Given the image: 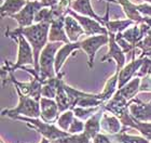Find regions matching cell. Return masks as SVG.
I'll use <instances>...</instances> for the list:
<instances>
[{"label": "cell", "instance_id": "d6986e66", "mask_svg": "<svg viewBox=\"0 0 151 143\" xmlns=\"http://www.w3.org/2000/svg\"><path fill=\"white\" fill-rule=\"evenodd\" d=\"M105 1H107V2L111 1V2L118 3L122 8L126 17L134 21L136 24L144 22V16L138 12V10L136 8V4L133 3L132 1H129V0H105Z\"/></svg>", "mask_w": 151, "mask_h": 143}, {"label": "cell", "instance_id": "6da1fadb", "mask_svg": "<svg viewBox=\"0 0 151 143\" xmlns=\"http://www.w3.org/2000/svg\"><path fill=\"white\" fill-rule=\"evenodd\" d=\"M50 23H35L27 27H17L15 29H6V36L21 34L25 37L34 50L35 57V68L39 73V57L41 51L49 42V30H50Z\"/></svg>", "mask_w": 151, "mask_h": 143}, {"label": "cell", "instance_id": "d4e9b609", "mask_svg": "<svg viewBox=\"0 0 151 143\" xmlns=\"http://www.w3.org/2000/svg\"><path fill=\"white\" fill-rule=\"evenodd\" d=\"M75 117L76 116L73 110H67V111L60 113V115L57 118L56 124L62 130L68 132V129H69L70 125H71L73 120L75 119Z\"/></svg>", "mask_w": 151, "mask_h": 143}, {"label": "cell", "instance_id": "5bb4252c", "mask_svg": "<svg viewBox=\"0 0 151 143\" xmlns=\"http://www.w3.org/2000/svg\"><path fill=\"white\" fill-rule=\"evenodd\" d=\"M136 24L134 21L129 19L126 20H110L109 17V3H107L106 7V14L104 16V25L107 28L108 33H113V34H119L123 33L124 30L131 27L132 25Z\"/></svg>", "mask_w": 151, "mask_h": 143}, {"label": "cell", "instance_id": "74e56055", "mask_svg": "<svg viewBox=\"0 0 151 143\" xmlns=\"http://www.w3.org/2000/svg\"><path fill=\"white\" fill-rule=\"evenodd\" d=\"M2 1H3V0H2Z\"/></svg>", "mask_w": 151, "mask_h": 143}, {"label": "cell", "instance_id": "d590c367", "mask_svg": "<svg viewBox=\"0 0 151 143\" xmlns=\"http://www.w3.org/2000/svg\"><path fill=\"white\" fill-rule=\"evenodd\" d=\"M142 1H145V2H148V3H150V4H151V0H142Z\"/></svg>", "mask_w": 151, "mask_h": 143}, {"label": "cell", "instance_id": "30bf717a", "mask_svg": "<svg viewBox=\"0 0 151 143\" xmlns=\"http://www.w3.org/2000/svg\"><path fill=\"white\" fill-rule=\"evenodd\" d=\"M60 115V112L55 99H49L44 97L40 99V117L42 120L54 124L56 123Z\"/></svg>", "mask_w": 151, "mask_h": 143}, {"label": "cell", "instance_id": "8fae6325", "mask_svg": "<svg viewBox=\"0 0 151 143\" xmlns=\"http://www.w3.org/2000/svg\"><path fill=\"white\" fill-rule=\"evenodd\" d=\"M145 61V57H139L138 59H133L127 65L123 67L119 73V83H118V89H121L123 86H125L129 80H132L136 76L137 72Z\"/></svg>", "mask_w": 151, "mask_h": 143}, {"label": "cell", "instance_id": "cb8c5ba5", "mask_svg": "<svg viewBox=\"0 0 151 143\" xmlns=\"http://www.w3.org/2000/svg\"><path fill=\"white\" fill-rule=\"evenodd\" d=\"M55 101H56L57 106L60 108V113H63V112L67 111V110H70V102H69V99H68V95H67L66 91H65V88H64L63 79L60 80L58 89H57Z\"/></svg>", "mask_w": 151, "mask_h": 143}, {"label": "cell", "instance_id": "277c9868", "mask_svg": "<svg viewBox=\"0 0 151 143\" xmlns=\"http://www.w3.org/2000/svg\"><path fill=\"white\" fill-rule=\"evenodd\" d=\"M19 94V104L14 108H6L3 110L1 115L13 118L14 116H26V117L39 118L40 117V101H37L36 99L29 97V95L23 94L21 91L16 90Z\"/></svg>", "mask_w": 151, "mask_h": 143}, {"label": "cell", "instance_id": "44dd1931", "mask_svg": "<svg viewBox=\"0 0 151 143\" xmlns=\"http://www.w3.org/2000/svg\"><path fill=\"white\" fill-rule=\"evenodd\" d=\"M101 129L106 131L107 134H114L120 132L121 129V120L116 115H109V113H106V111L103 114L101 121Z\"/></svg>", "mask_w": 151, "mask_h": 143}, {"label": "cell", "instance_id": "603a6c76", "mask_svg": "<svg viewBox=\"0 0 151 143\" xmlns=\"http://www.w3.org/2000/svg\"><path fill=\"white\" fill-rule=\"evenodd\" d=\"M140 83H142V78L140 77H134L132 80H129V83H126L125 86H123L121 89H118L121 95L124 97V98L127 100V101H131L134 99L136 94L139 91V88H140Z\"/></svg>", "mask_w": 151, "mask_h": 143}, {"label": "cell", "instance_id": "836d02e7", "mask_svg": "<svg viewBox=\"0 0 151 143\" xmlns=\"http://www.w3.org/2000/svg\"><path fill=\"white\" fill-rule=\"evenodd\" d=\"M51 143H65V140H64V138H62V139H57V140L51 141Z\"/></svg>", "mask_w": 151, "mask_h": 143}, {"label": "cell", "instance_id": "ba28073f", "mask_svg": "<svg viewBox=\"0 0 151 143\" xmlns=\"http://www.w3.org/2000/svg\"><path fill=\"white\" fill-rule=\"evenodd\" d=\"M70 15H73L82 26V28L84 29V33L86 36H95V35H108V30L103 24L96 21V20L88 17V16L80 15L78 13H76L73 10L70 9L68 12Z\"/></svg>", "mask_w": 151, "mask_h": 143}, {"label": "cell", "instance_id": "5b68a950", "mask_svg": "<svg viewBox=\"0 0 151 143\" xmlns=\"http://www.w3.org/2000/svg\"><path fill=\"white\" fill-rule=\"evenodd\" d=\"M13 119H17V120L25 121L26 124L28 125V127L32 128L37 130L38 132H40L44 138H47V140L54 141L57 139H62V138H66L70 136L69 132L64 131L56 127L52 123H47V121L39 119V118H32V117H26V116H14Z\"/></svg>", "mask_w": 151, "mask_h": 143}, {"label": "cell", "instance_id": "d6a6232c", "mask_svg": "<svg viewBox=\"0 0 151 143\" xmlns=\"http://www.w3.org/2000/svg\"><path fill=\"white\" fill-rule=\"evenodd\" d=\"M43 7H53L54 4H56L60 0H40Z\"/></svg>", "mask_w": 151, "mask_h": 143}, {"label": "cell", "instance_id": "e575fe53", "mask_svg": "<svg viewBox=\"0 0 151 143\" xmlns=\"http://www.w3.org/2000/svg\"><path fill=\"white\" fill-rule=\"evenodd\" d=\"M51 141L50 140H47V138H43V139H42V141H41V143H50Z\"/></svg>", "mask_w": 151, "mask_h": 143}, {"label": "cell", "instance_id": "484cf974", "mask_svg": "<svg viewBox=\"0 0 151 143\" xmlns=\"http://www.w3.org/2000/svg\"><path fill=\"white\" fill-rule=\"evenodd\" d=\"M101 108V106H95V107H81V106H76L73 111L75 113V116L81 120H88V118L93 116Z\"/></svg>", "mask_w": 151, "mask_h": 143}, {"label": "cell", "instance_id": "f1b7e54d", "mask_svg": "<svg viewBox=\"0 0 151 143\" xmlns=\"http://www.w3.org/2000/svg\"><path fill=\"white\" fill-rule=\"evenodd\" d=\"M116 139L122 143H149L148 140H146L144 138L135 137V136H127V134L116 136Z\"/></svg>", "mask_w": 151, "mask_h": 143}, {"label": "cell", "instance_id": "4316f807", "mask_svg": "<svg viewBox=\"0 0 151 143\" xmlns=\"http://www.w3.org/2000/svg\"><path fill=\"white\" fill-rule=\"evenodd\" d=\"M54 20L53 16V11L51 7H43L41 8L36 14L35 17V23H52Z\"/></svg>", "mask_w": 151, "mask_h": 143}, {"label": "cell", "instance_id": "7a4b0ae2", "mask_svg": "<svg viewBox=\"0 0 151 143\" xmlns=\"http://www.w3.org/2000/svg\"><path fill=\"white\" fill-rule=\"evenodd\" d=\"M6 37L14 39L17 42L19 50H17V60L15 64H11L8 61H4V66L2 67V74L9 72H14L17 68H24L26 65L35 67V57H34V50L28 40L21 34H14V35H8Z\"/></svg>", "mask_w": 151, "mask_h": 143}, {"label": "cell", "instance_id": "7c38bea8", "mask_svg": "<svg viewBox=\"0 0 151 143\" xmlns=\"http://www.w3.org/2000/svg\"><path fill=\"white\" fill-rule=\"evenodd\" d=\"M129 113L134 119L138 121H151V102L144 103L140 100H131Z\"/></svg>", "mask_w": 151, "mask_h": 143}, {"label": "cell", "instance_id": "8d00e7d4", "mask_svg": "<svg viewBox=\"0 0 151 143\" xmlns=\"http://www.w3.org/2000/svg\"><path fill=\"white\" fill-rule=\"evenodd\" d=\"M27 1H36V0H27Z\"/></svg>", "mask_w": 151, "mask_h": 143}, {"label": "cell", "instance_id": "4fadbf2b", "mask_svg": "<svg viewBox=\"0 0 151 143\" xmlns=\"http://www.w3.org/2000/svg\"><path fill=\"white\" fill-rule=\"evenodd\" d=\"M49 42H63V44L70 42L65 30V16L55 19L51 23L49 30Z\"/></svg>", "mask_w": 151, "mask_h": 143}, {"label": "cell", "instance_id": "8992f818", "mask_svg": "<svg viewBox=\"0 0 151 143\" xmlns=\"http://www.w3.org/2000/svg\"><path fill=\"white\" fill-rule=\"evenodd\" d=\"M109 42V35H95L90 36L84 40L80 41L81 49L84 51L88 57V67L93 68L94 66V59L97 52L101 47L108 45Z\"/></svg>", "mask_w": 151, "mask_h": 143}, {"label": "cell", "instance_id": "4dcf8cb0", "mask_svg": "<svg viewBox=\"0 0 151 143\" xmlns=\"http://www.w3.org/2000/svg\"><path fill=\"white\" fill-rule=\"evenodd\" d=\"M136 8H137L138 12L140 13L142 16L151 17V4L150 3H148V2L139 3V4H136Z\"/></svg>", "mask_w": 151, "mask_h": 143}, {"label": "cell", "instance_id": "83f0119b", "mask_svg": "<svg viewBox=\"0 0 151 143\" xmlns=\"http://www.w3.org/2000/svg\"><path fill=\"white\" fill-rule=\"evenodd\" d=\"M84 125H85V123H83V120L75 117V119H73L71 125H70L69 129H68V132H69L70 134H82V132L84 131Z\"/></svg>", "mask_w": 151, "mask_h": 143}, {"label": "cell", "instance_id": "f546056e", "mask_svg": "<svg viewBox=\"0 0 151 143\" xmlns=\"http://www.w3.org/2000/svg\"><path fill=\"white\" fill-rule=\"evenodd\" d=\"M151 48V28L148 30V33L146 34V36L144 37L142 41L139 42L138 45L136 46V49H139L140 51L147 50Z\"/></svg>", "mask_w": 151, "mask_h": 143}, {"label": "cell", "instance_id": "ffe728a7", "mask_svg": "<svg viewBox=\"0 0 151 143\" xmlns=\"http://www.w3.org/2000/svg\"><path fill=\"white\" fill-rule=\"evenodd\" d=\"M27 0H3L0 8L1 17H11L26 6Z\"/></svg>", "mask_w": 151, "mask_h": 143}, {"label": "cell", "instance_id": "1f68e13d", "mask_svg": "<svg viewBox=\"0 0 151 143\" xmlns=\"http://www.w3.org/2000/svg\"><path fill=\"white\" fill-rule=\"evenodd\" d=\"M93 143H111L109 138L106 137L105 134H98L93 138Z\"/></svg>", "mask_w": 151, "mask_h": 143}, {"label": "cell", "instance_id": "7402d4cb", "mask_svg": "<svg viewBox=\"0 0 151 143\" xmlns=\"http://www.w3.org/2000/svg\"><path fill=\"white\" fill-rule=\"evenodd\" d=\"M119 70H116V73L113 74L112 76L107 80V83L105 85L103 92L99 93L101 97V100L104 101V103H106L107 101H109L112 98L114 93L118 91V83H119Z\"/></svg>", "mask_w": 151, "mask_h": 143}, {"label": "cell", "instance_id": "9c48e42d", "mask_svg": "<svg viewBox=\"0 0 151 143\" xmlns=\"http://www.w3.org/2000/svg\"><path fill=\"white\" fill-rule=\"evenodd\" d=\"M109 35V42H108V52L106 53L101 62H106V61L114 60L116 63V70H121L123 67L125 66V52L121 49L118 42L116 40V34L113 33H108Z\"/></svg>", "mask_w": 151, "mask_h": 143}, {"label": "cell", "instance_id": "9a60e30c", "mask_svg": "<svg viewBox=\"0 0 151 143\" xmlns=\"http://www.w3.org/2000/svg\"><path fill=\"white\" fill-rule=\"evenodd\" d=\"M78 49H81L80 41L64 44L58 49L56 57H55V73H56V75L60 73V68L64 66V64L67 61V59L73 53V51L78 50Z\"/></svg>", "mask_w": 151, "mask_h": 143}, {"label": "cell", "instance_id": "52a82bcc", "mask_svg": "<svg viewBox=\"0 0 151 143\" xmlns=\"http://www.w3.org/2000/svg\"><path fill=\"white\" fill-rule=\"evenodd\" d=\"M41 8H43V4L40 0L27 1L26 6L19 13L11 16V19L15 20L19 27H27V26L35 24L36 14Z\"/></svg>", "mask_w": 151, "mask_h": 143}, {"label": "cell", "instance_id": "3957f363", "mask_svg": "<svg viewBox=\"0 0 151 143\" xmlns=\"http://www.w3.org/2000/svg\"><path fill=\"white\" fill-rule=\"evenodd\" d=\"M63 42H47L39 57V76L42 83L56 76L55 57Z\"/></svg>", "mask_w": 151, "mask_h": 143}, {"label": "cell", "instance_id": "ac0fdd59", "mask_svg": "<svg viewBox=\"0 0 151 143\" xmlns=\"http://www.w3.org/2000/svg\"><path fill=\"white\" fill-rule=\"evenodd\" d=\"M104 112H105L104 106H101V108H99L93 116H91L88 120H85L84 131H83V132H84L90 139H93L96 134H99V131H101V117H103Z\"/></svg>", "mask_w": 151, "mask_h": 143}, {"label": "cell", "instance_id": "2e32d148", "mask_svg": "<svg viewBox=\"0 0 151 143\" xmlns=\"http://www.w3.org/2000/svg\"><path fill=\"white\" fill-rule=\"evenodd\" d=\"M71 10H73L76 13H78L80 15L88 16V17L96 20L101 24L104 25V16H99L98 14L95 13L94 9L92 7L91 0H73Z\"/></svg>", "mask_w": 151, "mask_h": 143}, {"label": "cell", "instance_id": "e0dca14e", "mask_svg": "<svg viewBox=\"0 0 151 143\" xmlns=\"http://www.w3.org/2000/svg\"><path fill=\"white\" fill-rule=\"evenodd\" d=\"M65 30L70 42H78L79 37L85 35L84 29L82 28L80 23L69 13L65 16Z\"/></svg>", "mask_w": 151, "mask_h": 143}]
</instances>
